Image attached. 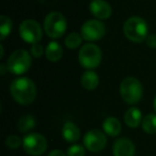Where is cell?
<instances>
[{"mask_svg": "<svg viewBox=\"0 0 156 156\" xmlns=\"http://www.w3.org/2000/svg\"><path fill=\"white\" fill-rule=\"evenodd\" d=\"M0 22H1L0 23V40L3 41L11 33L13 24H12V20L5 15L0 16Z\"/></svg>", "mask_w": 156, "mask_h": 156, "instance_id": "20", "label": "cell"}, {"mask_svg": "<svg viewBox=\"0 0 156 156\" xmlns=\"http://www.w3.org/2000/svg\"><path fill=\"white\" fill-rule=\"evenodd\" d=\"M103 129L108 136L117 137L121 132V123L117 118L109 117L103 122Z\"/></svg>", "mask_w": 156, "mask_h": 156, "instance_id": "15", "label": "cell"}, {"mask_svg": "<svg viewBox=\"0 0 156 156\" xmlns=\"http://www.w3.org/2000/svg\"><path fill=\"white\" fill-rule=\"evenodd\" d=\"M80 34L87 41H98L105 35V25L98 20H90L83 25Z\"/></svg>", "mask_w": 156, "mask_h": 156, "instance_id": "9", "label": "cell"}, {"mask_svg": "<svg viewBox=\"0 0 156 156\" xmlns=\"http://www.w3.org/2000/svg\"><path fill=\"white\" fill-rule=\"evenodd\" d=\"M48 156H67V155H65V154L63 153L62 151H60V150H54V151H51L49 154H48Z\"/></svg>", "mask_w": 156, "mask_h": 156, "instance_id": "26", "label": "cell"}, {"mask_svg": "<svg viewBox=\"0 0 156 156\" xmlns=\"http://www.w3.org/2000/svg\"><path fill=\"white\" fill-rule=\"evenodd\" d=\"M83 144L86 149L91 152L102 151L107 144V138L100 129H91L83 137Z\"/></svg>", "mask_w": 156, "mask_h": 156, "instance_id": "10", "label": "cell"}, {"mask_svg": "<svg viewBox=\"0 0 156 156\" xmlns=\"http://www.w3.org/2000/svg\"><path fill=\"white\" fill-rule=\"evenodd\" d=\"M83 37L81 34L77 32H72L65 37V46L67 48H71V49H75V48L79 47L83 42Z\"/></svg>", "mask_w": 156, "mask_h": 156, "instance_id": "21", "label": "cell"}, {"mask_svg": "<svg viewBox=\"0 0 156 156\" xmlns=\"http://www.w3.org/2000/svg\"><path fill=\"white\" fill-rule=\"evenodd\" d=\"M35 126V119L31 115H25L18 120L17 128L20 132L26 133Z\"/></svg>", "mask_w": 156, "mask_h": 156, "instance_id": "18", "label": "cell"}, {"mask_svg": "<svg viewBox=\"0 0 156 156\" xmlns=\"http://www.w3.org/2000/svg\"><path fill=\"white\" fill-rule=\"evenodd\" d=\"M1 75H3L5 74V65H3V64H1Z\"/></svg>", "mask_w": 156, "mask_h": 156, "instance_id": "27", "label": "cell"}, {"mask_svg": "<svg viewBox=\"0 0 156 156\" xmlns=\"http://www.w3.org/2000/svg\"><path fill=\"white\" fill-rule=\"evenodd\" d=\"M10 91L15 100L20 105H29L35 100L37 88L30 78L20 77L12 81Z\"/></svg>", "mask_w": 156, "mask_h": 156, "instance_id": "1", "label": "cell"}, {"mask_svg": "<svg viewBox=\"0 0 156 156\" xmlns=\"http://www.w3.org/2000/svg\"><path fill=\"white\" fill-rule=\"evenodd\" d=\"M42 27L34 20H26L20 26V35L29 44L39 43L42 39Z\"/></svg>", "mask_w": 156, "mask_h": 156, "instance_id": "8", "label": "cell"}, {"mask_svg": "<svg viewBox=\"0 0 156 156\" xmlns=\"http://www.w3.org/2000/svg\"><path fill=\"white\" fill-rule=\"evenodd\" d=\"M135 145L129 139L120 138L115 142L112 147V152L115 156H134Z\"/></svg>", "mask_w": 156, "mask_h": 156, "instance_id": "12", "label": "cell"}, {"mask_svg": "<svg viewBox=\"0 0 156 156\" xmlns=\"http://www.w3.org/2000/svg\"><path fill=\"white\" fill-rule=\"evenodd\" d=\"M62 136L67 142H76L80 137V130L73 122H66L62 127Z\"/></svg>", "mask_w": 156, "mask_h": 156, "instance_id": "13", "label": "cell"}, {"mask_svg": "<svg viewBox=\"0 0 156 156\" xmlns=\"http://www.w3.org/2000/svg\"><path fill=\"white\" fill-rule=\"evenodd\" d=\"M123 32L129 41L142 43L147 37V24L139 16H132L124 23Z\"/></svg>", "mask_w": 156, "mask_h": 156, "instance_id": "2", "label": "cell"}, {"mask_svg": "<svg viewBox=\"0 0 156 156\" xmlns=\"http://www.w3.org/2000/svg\"><path fill=\"white\" fill-rule=\"evenodd\" d=\"M145 43L149 47L151 48H156V34H150L147 35V40H145Z\"/></svg>", "mask_w": 156, "mask_h": 156, "instance_id": "25", "label": "cell"}, {"mask_svg": "<svg viewBox=\"0 0 156 156\" xmlns=\"http://www.w3.org/2000/svg\"><path fill=\"white\" fill-rule=\"evenodd\" d=\"M90 12L98 20H108L112 14L111 5L105 0H92L90 3Z\"/></svg>", "mask_w": 156, "mask_h": 156, "instance_id": "11", "label": "cell"}, {"mask_svg": "<svg viewBox=\"0 0 156 156\" xmlns=\"http://www.w3.org/2000/svg\"><path fill=\"white\" fill-rule=\"evenodd\" d=\"M43 54H44V48L41 44L39 43L32 44V46H31V55L34 58H40Z\"/></svg>", "mask_w": 156, "mask_h": 156, "instance_id": "24", "label": "cell"}, {"mask_svg": "<svg viewBox=\"0 0 156 156\" xmlns=\"http://www.w3.org/2000/svg\"><path fill=\"white\" fill-rule=\"evenodd\" d=\"M100 83L98 75L93 71H86L81 76V85L87 90H94Z\"/></svg>", "mask_w": 156, "mask_h": 156, "instance_id": "16", "label": "cell"}, {"mask_svg": "<svg viewBox=\"0 0 156 156\" xmlns=\"http://www.w3.org/2000/svg\"><path fill=\"white\" fill-rule=\"evenodd\" d=\"M46 58L50 61V62H57L62 58L63 49L61 45L57 42H50L48 43L47 47L45 49Z\"/></svg>", "mask_w": 156, "mask_h": 156, "instance_id": "17", "label": "cell"}, {"mask_svg": "<svg viewBox=\"0 0 156 156\" xmlns=\"http://www.w3.org/2000/svg\"><path fill=\"white\" fill-rule=\"evenodd\" d=\"M142 115L141 111L136 107H132L126 111L125 115H124V121L127 126L132 128H135L139 125L140 123H142Z\"/></svg>", "mask_w": 156, "mask_h": 156, "instance_id": "14", "label": "cell"}, {"mask_svg": "<svg viewBox=\"0 0 156 156\" xmlns=\"http://www.w3.org/2000/svg\"><path fill=\"white\" fill-rule=\"evenodd\" d=\"M78 60L85 69H95L102 61V50L95 44H85L78 52Z\"/></svg>", "mask_w": 156, "mask_h": 156, "instance_id": "5", "label": "cell"}, {"mask_svg": "<svg viewBox=\"0 0 156 156\" xmlns=\"http://www.w3.org/2000/svg\"><path fill=\"white\" fill-rule=\"evenodd\" d=\"M23 147L26 153L31 156H40L47 149V141L41 134H29L23 139Z\"/></svg>", "mask_w": 156, "mask_h": 156, "instance_id": "7", "label": "cell"}, {"mask_svg": "<svg viewBox=\"0 0 156 156\" xmlns=\"http://www.w3.org/2000/svg\"><path fill=\"white\" fill-rule=\"evenodd\" d=\"M31 56L27 50L17 49L11 54L7 62V69L14 75L26 73L31 66Z\"/></svg>", "mask_w": 156, "mask_h": 156, "instance_id": "4", "label": "cell"}, {"mask_svg": "<svg viewBox=\"0 0 156 156\" xmlns=\"http://www.w3.org/2000/svg\"><path fill=\"white\" fill-rule=\"evenodd\" d=\"M120 94L127 104H137L142 98V85L137 78L126 77L120 85Z\"/></svg>", "mask_w": 156, "mask_h": 156, "instance_id": "3", "label": "cell"}, {"mask_svg": "<svg viewBox=\"0 0 156 156\" xmlns=\"http://www.w3.org/2000/svg\"><path fill=\"white\" fill-rule=\"evenodd\" d=\"M0 50H1V52H0V58H2L3 54H5V52H3V46L2 45H0Z\"/></svg>", "mask_w": 156, "mask_h": 156, "instance_id": "28", "label": "cell"}, {"mask_svg": "<svg viewBox=\"0 0 156 156\" xmlns=\"http://www.w3.org/2000/svg\"><path fill=\"white\" fill-rule=\"evenodd\" d=\"M142 129L147 134H156V115L150 113L142 120Z\"/></svg>", "mask_w": 156, "mask_h": 156, "instance_id": "19", "label": "cell"}, {"mask_svg": "<svg viewBox=\"0 0 156 156\" xmlns=\"http://www.w3.org/2000/svg\"><path fill=\"white\" fill-rule=\"evenodd\" d=\"M153 106H154V109L156 110V96H155V98H154V103H153Z\"/></svg>", "mask_w": 156, "mask_h": 156, "instance_id": "29", "label": "cell"}, {"mask_svg": "<svg viewBox=\"0 0 156 156\" xmlns=\"http://www.w3.org/2000/svg\"><path fill=\"white\" fill-rule=\"evenodd\" d=\"M85 147L81 144H74L69 147L66 151L67 156H85Z\"/></svg>", "mask_w": 156, "mask_h": 156, "instance_id": "23", "label": "cell"}, {"mask_svg": "<svg viewBox=\"0 0 156 156\" xmlns=\"http://www.w3.org/2000/svg\"><path fill=\"white\" fill-rule=\"evenodd\" d=\"M44 30L52 39H59L66 31V20L60 12H51L45 17Z\"/></svg>", "mask_w": 156, "mask_h": 156, "instance_id": "6", "label": "cell"}, {"mask_svg": "<svg viewBox=\"0 0 156 156\" xmlns=\"http://www.w3.org/2000/svg\"><path fill=\"white\" fill-rule=\"evenodd\" d=\"M22 144L23 140L18 136H15V135H11V136H9L5 139V145L9 149H18Z\"/></svg>", "mask_w": 156, "mask_h": 156, "instance_id": "22", "label": "cell"}]
</instances>
